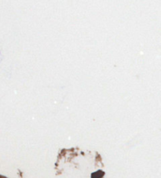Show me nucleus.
<instances>
[{
	"label": "nucleus",
	"instance_id": "1",
	"mask_svg": "<svg viewBox=\"0 0 161 178\" xmlns=\"http://www.w3.org/2000/svg\"><path fill=\"white\" fill-rule=\"evenodd\" d=\"M104 175V173L102 171H98L92 174L91 178H102Z\"/></svg>",
	"mask_w": 161,
	"mask_h": 178
}]
</instances>
